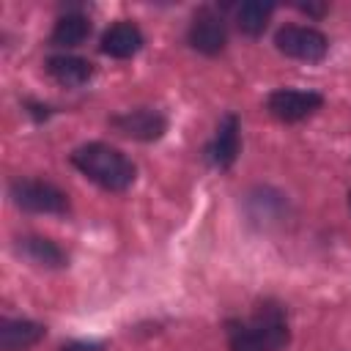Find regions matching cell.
I'll list each match as a JSON object with an SVG mask.
<instances>
[{"mask_svg": "<svg viewBox=\"0 0 351 351\" xmlns=\"http://www.w3.org/2000/svg\"><path fill=\"white\" fill-rule=\"evenodd\" d=\"M110 126L123 137H132V140H140V143H151V140H159L165 134L167 118L159 110L137 107V110H126L121 115H112Z\"/></svg>", "mask_w": 351, "mask_h": 351, "instance_id": "6", "label": "cell"}, {"mask_svg": "<svg viewBox=\"0 0 351 351\" xmlns=\"http://www.w3.org/2000/svg\"><path fill=\"white\" fill-rule=\"evenodd\" d=\"M274 14V5L271 3H261V0H250V3H241L239 11H236V25L241 33L247 36H261L269 25Z\"/></svg>", "mask_w": 351, "mask_h": 351, "instance_id": "14", "label": "cell"}, {"mask_svg": "<svg viewBox=\"0 0 351 351\" xmlns=\"http://www.w3.org/2000/svg\"><path fill=\"white\" fill-rule=\"evenodd\" d=\"M14 252L38 269H63L69 263L66 250L47 236H19L14 241Z\"/></svg>", "mask_w": 351, "mask_h": 351, "instance_id": "8", "label": "cell"}, {"mask_svg": "<svg viewBox=\"0 0 351 351\" xmlns=\"http://www.w3.org/2000/svg\"><path fill=\"white\" fill-rule=\"evenodd\" d=\"M288 340V318L277 302H261L250 321H228L230 351H282Z\"/></svg>", "mask_w": 351, "mask_h": 351, "instance_id": "1", "label": "cell"}, {"mask_svg": "<svg viewBox=\"0 0 351 351\" xmlns=\"http://www.w3.org/2000/svg\"><path fill=\"white\" fill-rule=\"evenodd\" d=\"M239 148H241V137H239V118H236L233 112H225V115H222V121H219V126H217L214 140H211V143H208V148H206V156H208V162H211L214 167L228 170V167L236 162Z\"/></svg>", "mask_w": 351, "mask_h": 351, "instance_id": "9", "label": "cell"}, {"mask_svg": "<svg viewBox=\"0 0 351 351\" xmlns=\"http://www.w3.org/2000/svg\"><path fill=\"white\" fill-rule=\"evenodd\" d=\"M274 47L293 60L318 63L329 52V38L310 25H282L274 33Z\"/></svg>", "mask_w": 351, "mask_h": 351, "instance_id": "4", "label": "cell"}, {"mask_svg": "<svg viewBox=\"0 0 351 351\" xmlns=\"http://www.w3.org/2000/svg\"><path fill=\"white\" fill-rule=\"evenodd\" d=\"M99 49L104 55H110V58H118V60L132 58V55H137L143 49V33H140V27L134 22L121 19V22H115V25H110L104 30Z\"/></svg>", "mask_w": 351, "mask_h": 351, "instance_id": "10", "label": "cell"}, {"mask_svg": "<svg viewBox=\"0 0 351 351\" xmlns=\"http://www.w3.org/2000/svg\"><path fill=\"white\" fill-rule=\"evenodd\" d=\"M348 206H351V195H348Z\"/></svg>", "mask_w": 351, "mask_h": 351, "instance_id": "16", "label": "cell"}, {"mask_svg": "<svg viewBox=\"0 0 351 351\" xmlns=\"http://www.w3.org/2000/svg\"><path fill=\"white\" fill-rule=\"evenodd\" d=\"M186 41L200 55H219L228 44V30H225L222 16L214 14L211 8H200L189 22Z\"/></svg>", "mask_w": 351, "mask_h": 351, "instance_id": "7", "label": "cell"}, {"mask_svg": "<svg viewBox=\"0 0 351 351\" xmlns=\"http://www.w3.org/2000/svg\"><path fill=\"white\" fill-rule=\"evenodd\" d=\"M47 329L38 321L27 318H3L0 321V351H27L44 340Z\"/></svg>", "mask_w": 351, "mask_h": 351, "instance_id": "11", "label": "cell"}, {"mask_svg": "<svg viewBox=\"0 0 351 351\" xmlns=\"http://www.w3.org/2000/svg\"><path fill=\"white\" fill-rule=\"evenodd\" d=\"M47 74L66 88H77L93 77V63L77 55H52L47 58Z\"/></svg>", "mask_w": 351, "mask_h": 351, "instance_id": "12", "label": "cell"}, {"mask_svg": "<svg viewBox=\"0 0 351 351\" xmlns=\"http://www.w3.org/2000/svg\"><path fill=\"white\" fill-rule=\"evenodd\" d=\"M324 104V96L315 90H299V88H280L271 90L266 99V110L285 123H296L307 115H313Z\"/></svg>", "mask_w": 351, "mask_h": 351, "instance_id": "5", "label": "cell"}, {"mask_svg": "<svg viewBox=\"0 0 351 351\" xmlns=\"http://www.w3.org/2000/svg\"><path fill=\"white\" fill-rule=\"evenodd\" d=\"M71 165L82 176H88L93 184H99L101 189H110V192L129 189L137 176L134 162L123 151H118L115 145H107V143H85V145L74 148Z\"/></svg>", "mask_w": 351, "mask_h": 351, "instance_id": "2", "label": "cell"}, {"mask_svg": "<svg viewBox=\"0 0 351 351\" xmlns=\"http://www.w3.org/2000/svg\"><path fill=\"white\" fill-rule=\"evenodd\" d=\"M63 351H90V348H85V346H69V348H63Z\"/></svg>", "mask_w": 351, "mask_h": 351, "instance_id": "15", "label": "cell"}, {"mask_svg": "<svg viewBox=\"0 0 351 351\" xmlns=\"http://www.w3.org/2000/svg\"><path fill=\"white\" fill-rule=\"evenodd\" d=\"M8 197L16 208L30 214H66L69 197L49 181L41 178H14L8 184Z\"/></svg>", "mask_w": 351, "mask_h": 351, "instance_id": "3", "label": "cell"}, {"mask_svg": "<svg viewBox=\"0 0 351 351\" xmlns=\"http://www.w3.org/2000/svg\"><path fill=\"white\" fill-rule=\"evenodd\" d=\"M88 36H90V19L85 14H66L55 22L49 33V44L60 49H71V47H80Z\"/></svg>", "mask_w": 351, "mask_h": 351, "instance_id": "13", "label": "cell"}]
</instances>
